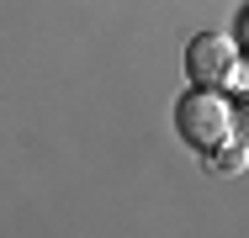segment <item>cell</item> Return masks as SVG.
<instances>
[{
    "mask_svg": "<svg viewBox=\"0 0 249 238\" xmlns=\"http://www.w3.org/2000/svg\"><path fill=\"white\" fill-rule=\"evenodd\" d=\"M175 127H180V138L191 143L196 153H207L217 143L239 138V111L228 106L223 90H186L175 101Z\"/></svg>",
    "mask_w": 249,
    "mask_h": 238,
    "instance_id": "1",
    "label": "cell"
},
{
    "mask_svg": "<svg viewBox=\"0 0 249 238\" xmlns=\"http://www.w3.org/2000/svg\"><path fill=\"white\" fill-rule=\"evenodd\" d=\"M233 64H239V43H228V37H217V32H201V37L186 43V80H191L196 90H217Z\"/></svg>",
    "mask_w": 249,
    "mask_h": 238,
    "instance_id": "2",
    "label": "cell"
},
{
    "mask_svg": "<svg viewBox=\"0 0 249 238\" xmlns=\"http://www.w3.org/2000/svg\"><path fill=\"white\" fill-rule=\"evenodd\" d=\"M244 85H249V69H244V58H239V64H233V69L223 74V85H217V90H228V95H244Z\"/></svg>",
    "mask_w": 249,
    "mask_h": 238,
    "instance_id": "4",
    "label": "cell"
},
{
    "mask_svg": "<svg viewBox=\"0 0 249 238\" xmlns=\"http://www.w3.org/2000/svg\"><path fill=\"white\" fill-rule=\"evenodd\" d=\"M201 164H207L212 175H239V170H244V138H228V143H217V148H207Z\"/></svg>",
    "mask_w": 249,
    "mask_h": 238,
    "instance_id": "3",
    "label": "cell"
}]
</instances>
